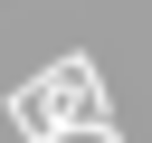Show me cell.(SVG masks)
Here are the masks:
<instances>
[{
    "label": "cell",
    "instance_id": "6da1fadb",
    "mask_svg": "<svg viewBox=\"0 0 152 143\" xmlns=\"http://www.w3.org/2000/svg\"><path fill=\"white\" fill-rule=\"evenodd\" d=\"M38 143H57V133H38Z\"/></svg>",
    "mask_w": 152,
    "mask_h": 143
}]
</instances>
